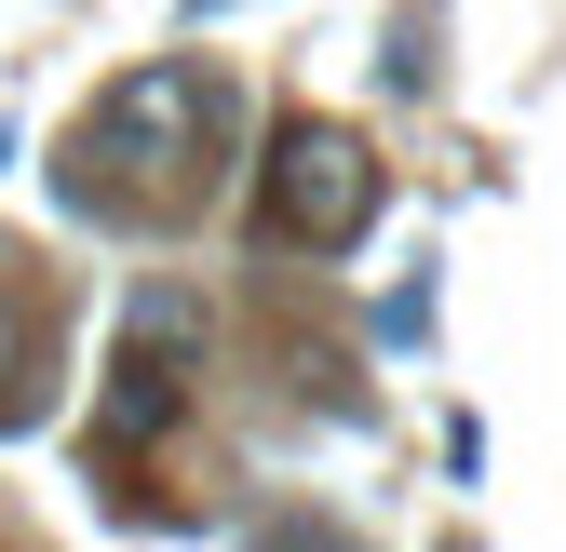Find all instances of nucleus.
<instances>
[{
    "label": "nucleus",
    "instance_id": "nucleus-2",
    "mask_svg": "<svg viewBox=\"0 0 566 552\" xmlns=\"http://www.w3.org/2000/svg\"><path fill=\"white\" fill-rule=\"evenodd\" d=\"M256 230L297 243V256H337L378 230V149L350 121H283L270 135V176H256Z\"/></svg>",
    "mask_w": 566,
    "mask_h": 552
},
{
    "label": "nucleus",
    "instance_id": "nucleus-4",
    "mask_svg": "<svg viewBox=\"0 0 566 552\" xmlns=\"http://www.w3.org/2000/svg\"><path fill=\"white\" fill-rule=\"evenodd\" d=\"M41 418V391H28V323L0 310V432H28Z\"/></svg>",
    "mask_w": 566,
    "mask_h": 552
},
{
    "label": "nucleus",
    "instance_id": "nucleus-1",
    "mask_svg": "<svg viewBox=\"0 0 566 552\" xmlns=\"http://www.w3.org/2000/svg\"><path fill=\"white\" fill-rule=\"evenodd\" d=\"M230 121H243V95H230L202 54H149L135 82L95 95L82 135H67V176H54V189H67V216H135V230L189 216V202L217 189Z\"/></svg>",
    "mask_w": 566,
    "mask_h": 552
},
{
    "label": "nucleus",
    "instance_id": "nucleus-5",
    "mask_svg": "<svg viewBox=\"0 0 566 552\" xmlns=\"http://www.w3.org/2000/svg\"><path fill=\"white\" fill-rule=\"evenodd\" d=\"M202 14H217V0H202Z\"/></svg>",
    "mask_w": 566,
    "mask_h": 552
},
{
    "label": "nucleus",
    "instance_id": "nucleus-3",
    "mask_svg": "<svg viewBox=\"0 0 566 552\" xmlns=\"http://www.w3.org/2000/svg\"><path fill=\"white\" fill-rule=\"evenodd\" d=\"M176 404H189V351H135L122 337V364H108V458H135V445H163L176 432Z\"/></svg>",
    "mask_w": 566,
    "mask_h": 552
}]
</instances>
